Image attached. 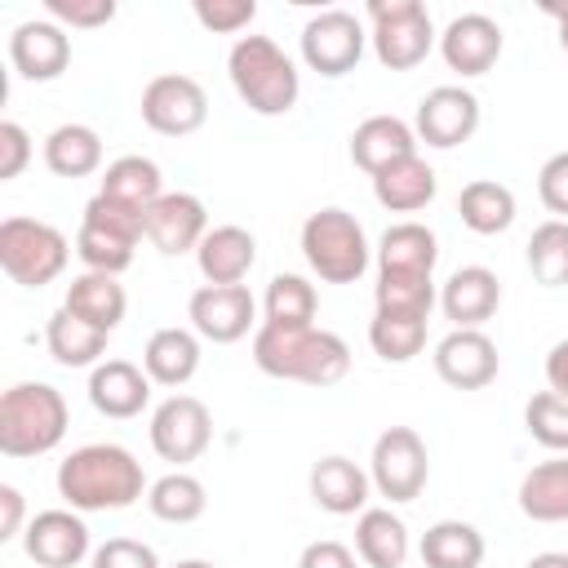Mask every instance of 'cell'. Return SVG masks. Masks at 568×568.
<instances>
[{"label": "cell", "mask_w": 568, "mask_h": 568, "mask_svg": "<svg viewBox=\"0 0 568 568\" xmlns=\"http://www.w3.org/2000/svg\"><path fill=\"white\" fill-rule=\"evenodd\" d=\"M368 488H373L368 470H359L351 457H337L333 453V457H320L311 466V497L328 515H359V510H368L364 506L368 501Z\"/></svg>", "instance_id": "603a6c76"}, {"label": "cell", "mask_w": 568, "mask_h": 568, "mask_svg": "<svg viewBox=\"0 0 568 568\" xmlns=\"http://www.w3.org/2000/svg\"><path fill=\"white\" fill-rule=\"evenodd\" d=\"M528 271L546 288L568 284V222L550 217L528 235Z\"/></svg>", "instance_id": "74e56055"}, {"label": "cell", "mask_w": 568, "mask_h": 568, "mask_svg": "<svg viewBox=\"0 0 568 568\" xmlns=\"http://www.w3.org/2000/svg\"><path fill=\"white\" fill-rule=\"evenodd\" d=\"M439 262V240L430 226L422 222H395L382 231L377 244V271H413V275H430Z\"/></svg>", "instance_id": "f546056e"}, {"label": "cell", "mask_w": 568, "mask_h": 568, "mask_svg": "<svg viewBox=\"0 0 568 568\" xmlns=\"http://www.w3.org/2000/svg\"><path fill=\"white\" fill-rule=\"evenodd\" d=\"M497 364H501L497 342L484 328H453L435 346V373L453 390H484L497 377Z\"/></svg>", "instance_id": "9a60e30c"}, {"label": "cell", "mask_w": 568, "mask_h": 568, "mask_svg": "<svg viewBox=\"0 0 568 568\" xmlns=\"http://www.w3.org/2000/svg\"><path fill=\"white\" fill-rule=\"evenodd\" d=\"M497 306H501V284L488 266H457L439 288V311L457 328H479L484 320L497 315Z\"/></svg>", "instance_id": "ffe728a7"}, {"label": "cell", "mask_w": 568, "mask_h": 568, "mask_svg": "<svg viewBox=\"0 0 568 568\" xmlns=\"http://www.w3.org/2000/svg\"><path fill=\"white\" fill-rule=\"evenodd\" d=\"M22 515H27L22 493H18L13 484H0V541H13V537L27 532V528H22Z\"/></svg>", "instance_id": "681fc988"}, {"label": "cell", "mask_w": 568, "mask_h": 568, "mask_svg": "<svg viewBox=\"0 0 568 568\" xmlns=\"http://www.w3.org/2000/svg\"><path fill=\"white\" fill-rule=\"evenodd\" d=\"M519 510L537 524H564L568 519V453L537 462L519 479Z\"/></svg>", "instance_id": "83f0119b"}, {"label": "cell", "mask_w": 568, "mask_h": 568, "mask_svg": "<svg viewBox=\"0 0 568 568\" xmlns=\"http://www.w3.org/2000/svg\"><path fill=\"white\" fill-rule=\"evenodd\" d=\"M368 22H373V53L390 71H413L426 62L435 49V27L422 0H368Z\"/></svg>", "instance_id": "52a82bcc"}, {"label": "cell", "mask_w": 568, "mask_h": 568, "mask_svg": "<svg viewBox=\"0 0 568 568\" xmlns=\"http://www.w3.org/2000/svg\"><path fill=\"white\" fill-rule=\"evenodd\" d=\"M475 129H479V98L462 84H439L417 102L413 133H417V142H426L435 151L462 146Z\"/></svg>", "instance_id": "4fadbf2b"}, {"label": "cell", "mask_w": 568, "mask_h": 568, "mask_svg": "<svg viewBox=\"0 0 568 568\" xmlns=\"http://www.w3.org/2000/svg\"><path fill=\"white\" fill-rule=\"evenodd\" d=\"M377 311H404V315H430L435 306V280L413 271H377Z\"/></svg>", "instance_id": "f35d334b"}, {"label": "cell", "mask_w": 568, "mask_h": 568, "mask_svg": "<svg viewBox=\"0 0 568 568\" xmlns=\"http://www.w3.org/2000/svg\"><path fill=\"white\" fill-rule=\"evenodd\" d=\"M98 195H106V200H115V204H129V209L146 213V209L164 195L160 164H155V160H146V155H120V160H111V164H106Z\"/></svg>", "instance_id": "f1b7e54d"}, {"label": "cell", "mask_w": 568, "mask_h": 568, "mask_svg": "<svg viewBox=\"0 0 568 568\" xmlns=\"http://www.w3.org/2000/svg\"><path fill=\"white\" fill-rule=\"evenodd\" d=\"M422 564L426 568H479L484 532L466 519H439L422 532Z\"/></svg>", "instance_id": "1f68e13d"}, {"label": "cell", "mask_w": 568, "mask_h": 568, "mask_svg": "<svg viewBox=\"0 0 568 568\" xmlns=\"http://www.w3.org/2000/svg\"><path fill=\"white\" fill-rule=\"evenodd\" d=\"M457 213H462V226L466 231H475V235H501L515 222V191L506 182L475 178V182L462 186Z\"/></svg>", "instance_id": "4dcf8cb0"}, {"label": "cell", "mask_w": 568, "mask_h": 568, "mask_svg": "<svg viewBox=\"0 0 568 568\" xmlns=\"http://www.w3.org/2000/svg\"><path fill=\"white\" fill-rule=\"evenodd\" d=\"M146 399H151L146 368H138L129 359H102V364H93V373H89V404L102 417H115V422L138 417L146 408Z\"/></svg>", "instance_id": "d6986e66"}, {"label": "cell", "mask_w": 568, "mask_h": 568, "mask_svg": "<svg viewBox=\"0 0 568 568\" xmlns=\"http://www.w3.org/2000/svg\"><path fill=\"white\" fill-rule=\"evenodd\" d=\"M262 311L266 320L262 324H275V328H315V311H320V297H315V284L302 280V275H288L280 271L271 284H266V297H262Z\"/></svg>", "instance_id": "e575fe53"}, {"label": "cell", "mask_w": 568, "mask_h": 568, "mask_svg": "<svg viewBox=\"0 0 568 568\" xmlns=\"http://www.w3.org/2000/svg\"><path fill=\"white\" fill-rule=\"evenodd\" d=\"M226 75L240 102L257 115H284L297 106V93H302L297 67L271 36H240L226 53Z\"/></svg>", "instance_id": "3957f363"}, {"label": "cell", "mask_w": 568, "mask_h": 568, "mask_svg": "<svg viewBox=\"0 0 568 568\" xmlns=\"http://www.w3.org/2000/svg\"><path fill=\"white\" fill-rule=\"evenodd\" d=\"M71 244L58 226L40 217H4L0 222V271L22 288H44L67 271Z\"/></svg>", "instance_id": "8992f818"}, {"label": "cell", "mask_w": 568, "mask_h": 568, "mask_svg": "<svg viewBox=\"0 0 568 568\" xmlns=\"http://www.w3.org/2000/svg\"><path fill=\"white\" fill-rule=\"evenodd\" d=\"M31 160V138L18 120H0V182H13Z\"/></svg>", "instance_id": "7dc6e473"}, {"label": "cell", "mask_w": 568, "mask_h": 568, "mask_svg": "<svg viewBox=\"0 0 568 568\" xmlns=\"http://www.w3.org/2000/svg\"><path fill=\"white\" fill-rule=\"evenodd\" d=\"M528 568H568V555L564 550H541L528 559Z\"/></svg>", "instance_id": "816d5d0a"}, {"label": "cell", "mask_w": 568, "mask_h": 568, "mask_svg": "<svg viewBox=\"0 0 568 568\" xmlns=\"http://www.w3.org/2000/svg\"><path fill=\"white\" fill-rule=\"evenodd\" d=\"M435 169L422 160V155H404L395 164H386L382 173H373V200L390 213H417L435 200Z\"/></svg>", "instance_id": "cb8c5ba5"}, {"label": "cell", "mask_w": 568, "mask_h": 568, "mask_svg": "<svg viewBox=\"0 0 568 568\" xmlns=\"http://www.w3.org/2000/svg\"><path fill=\"white\" fill-rule=\"evenodd\" d=\"M71 315H80L84 324L102 328L106 337L120 328L124 311H129V293L115 275H102V271H84L67 284V302H62Z\"/></svg>", "instance_id": "d4e9b609"}, {"label": "cell", "mask_w": 568, "mask_h": 568, "mask_svg": "<svg viewBox=\"0 0 568 568\" xmlns=\"http://www.w3.org/2000/svg\"><path fill=\"white\" fill-rule=\"evenodd\" d=\"M146 506H151V515L164 519V524H195V519L204 515V506H209V493H204V484H200L195 475L169 470L164 479H155V484L146 488Z\"/></svg>", "instance_id": "8d00e7d4"}, {"label": "cell", "mask_w": 568, "mask_h": 568, "mask_svg": "<svg viewBox=\"0 0 568 568\" xmlns=\"http://www.w3.org/2000/svg\"><path fill=\"white\" fill-rule=\"evenodd\" d=\"M44 164L58 178H89L102 169V138L89 124H58L44 138Z\"/></svg>", "instance_id": "d6a6232c"}, {"label": "cell", "mask_w": 568, "mask_h": 568, "mask_svg": "<svg viewBox=\"0 0 568 568\" xmlns=\"http://www.w3.org/2000/svg\"><path fill=\"white\" fill-rule=\"evenodd\" d=\"M84 226H98V231H111V235H120V240H146V231H142V213L138 209H129V204H115V200H106V195H93L89 204H84V217H80Z\"/></svg>", "instance_id": "b9f144b4"}, {"label": "cell", "mask_w": 568, "mask_h": 568, "mask_svg": "<svg viewBox=\"0 0 568 568\" xmlns=\"http://www.w3.org/2000/svg\"><path fill=\"white\" fill-rule=\"evenodd\" d=\"M546 386L568 399V337L546 351Z\"/></svg>", "instance_id": "f907efd6"}, {"label": "cell", "mask_w": 568, "mask_h": 568, "mask_svg": "<svg viewBox=\"0 0 568 568\" xmlns=\"http://www.w3.org/2000/svg\"><path fill=\"white\" fill-rule=\"evenodd\" d=\"M524 426L528 435L550 448V453H568V399L555 390H537L524 408Z\"/></svg>", "instance_id": "ab89813d"}, {"label": "cell", "mask_w": 568, "mask_h": 568, "mask_svg": "<svg viewBox=\"0 0 568 568\" xmlns=\"http://www.w3.org/2000/svg\"><path fill=\"white\" fill-rule=\"evenodd\" d=\"M142 120H146V129H155L164 138H186L209 120V98H204L200 80H191L182 71H164V75L146 80V89H142Z\"/></svg>", "instance_id": "30bf717a"}, {"label": "cell", "mask_w": 568, "mask_h": 568, "mask_svg": "<svg viewBox=\"0 0 568 568\" xmlns=\"http://www.w3.org/2000/svg\"><path fill=\"white\" fill-rule=\"evenodd\" d=\"M368 479L386 501H417L430 479L426 444L413 426H386L368 457Z\"/></svg>", "instance_id": "ba28073f"}, {"label": "cell", "mask_w": 568, "mask_h": 568, "mask_svg": "<svg viewBox=\"0 0 568 568\" xmlns=\"http://www.w3.org/2000/svg\"><path fill=\"white\" fill-rule=\"evenodd\" d=\"M439 53H444L448 71L484 75V71H493V62L501 58V27H497L488 13H457V18L439 31Z\"/></svg>", "instance_id": "ac0fdd59"}, {"label": "cell", "mask_w": 568, "mask_h": 568, "mask_svg": "<svg viewBox=\"0 0 568 568\" xmlns=\"http://www.w3.org/2000/svg\"><path fill=\"white\" fill-rule=\"evenodd\" d=\"M355 555L368 568H404L408 559V528L390 506H368L355 519Z\"/></svg>", "instance_id": "4316f807"}, {"label": "cell", "mask_w": 568, "mask_h": 568, "mask_svg": "<svg viewBox=\"0 0 568 568\" xmlns=\"http://www.w3.org/2000/svg\"><path fill=\"white\" fill-rule=\"evenodd\" d=\"M426 320L430 315H404V311H373L368 324V346L386 364H408L426 346Z\"/></svg>", "instance_id": "d590c367"}, {"label": "cell", "mask_w": 568, "mask_h": 568, "mask_svg": "<svg viewBox=\"0 0 568 568\" xmlns=\"http://www.w3.org/2000/svg\"><path fill=\"white\" fill-rule=\"evenodd\" d=\"M9 62L22 80L31 84H44V80H58L71 62V40L67 31L53 22V18H31V22H18L13 36H9Z\"/></svg>", "instance_id": "2e32d148"}, {"label": "cell", "mask_w": 568, "mask_h": 568, "mask_svg": "<svg viewBox=\"0 0 568 568\" xmlns=\"http://www.w3.org/2000/svg\"><path fill=\"white\" fill-rule=\"evenodd\" d=\"M302 257L328 284H355L368 271V240L355 213L328 204L302 222Z\"/></svg>", "instance_id": "5b68a950"}, {"label": "cell", "mask_w": 568, "mask_h": 568, "mask_svg": "<svg viewBox=\"0 0 568 568\" xmlns=\"http://www.w3.org/2000/svg\"><path fill=\"white\" fill-rule=\"evenodd\" d=\"M22 550L40 568H75L89 555V524L80 510H40L22 532Z\"/></svg>", "instance_id": "e0dca14e"}, {"label": "cell", "mask_w": 568, "mask_h": 568, "mask_svg": "<svg viewBox=\"0 0 568 568\" xmlns=\"http://www.w3.org/2000/svg\"><path fill=\"white\" fill-rule=\"evenodd\" d=\"M44 13L58 27H106L115 18V0H44Z\"/></svg>", "instance_id": "ee69618b"}, {"label": "cell", "mask_w": 568, "mask_h": 568, "mask_svg": "<svg viewBox=\"0 0 568 568\" xmlns=\"http://www.w3.org/2000/svg\"><path fill=\"white\" fill-rule=\"evenodd\" d=\"M195 262H200V275L209 284H240L257 262V240L235 222L209 226V235L195 248Z\"/></svg>", "instance_id": "7402d4cb"}, {"label": "cell", "mask_w": 568, "mask_h": 568, "mask_svg": "<svg viewBox=\"0 0 568 568\" xmlns=\"http://www.w3.org/2000/svg\"><path fill=\"white\" fill-rule=\"evenodd\" d=\"M364 22L351 9H320L315 18H306L302 27V62L328 80L355 71V62L364 58Z\"/></svg>", "instance_id": "9c48e42d"}, {"label": "cell", "mask_w": 568, "mask_h": 568, "mask_svg": "<svg viewBox=\"0 0 568 568\" xmlns=\"http://www.w3.org/2000/svg\"><path fill=\"white\" fill-rule=\"evenodd\" d=\"M191 13H195V22H200L204 31H213V36H235V31H244V27L257 18V4H253V0H195Z\"/></svg>", "instance_id": "7bdbcfd3"}, {"label": "cell", "mask_w": 568, "mask_h": 568, "mask_svg": "<svg viewBox=\"0 0 568 568\" xmlns=\"http://www.w3.org/2000/svg\"><path fill=\"white\" fill-rule=\"evenodd\" d=\"M404 155H417V133L399 115H368L364 124H355V133H351V160L368 178L382 173L386 164L404 160Z\"/></svg>", "instance_id": "44dd1931"}, {"label": "cell", "mask_w": 568, "mask_h": 568, "mask_svg": "<svg viewBox=\"0 0 568 568\" xmlns=\"http://www.w3.org/2000/svg\"><path fill=\"white\" fill-rule=\"evenodd\" d=\"M44 342H49V355L62 364V368H89L102 359L106 351V333L84 324L80 315H71L67 306H58L49 315V328H44Z\"/></svg>", "instance_id": "836d02e7"}, {"label": "cell", "mask_w": 568, "mask_h": 568, "mask_svg": "<svg viewBox=\"0 0 568 568\" xmlns=\"http://www.w3.org/2000/svg\"><path fill=\"white\" fill-rule=\"evenodd\" d=\"M253 364L280 382L333 386L351 373V346L328 328H275L262 324L253 333Z\"/></svg>", "instance_id": "7a4b0ae2"}, {"label": "cell", "mask_w": 568, "mask_h": 568, "mask_svg": "<svg viewBox=\"0 0 568 568\" xmlns=\"http://www.w3.org/2000/svg\"><path fill=\"white\" fill-rule=\"evenodd\" d=\"M297 568H355V550L342 546V541H311L297 559Z\"/></svg>", "instance_id": "c3c4849f"}, {"label": "cell", "mask_w": 568, "mask_h": 568, "mask_svg": "<svg viewBox=\"0 0 568 568\" xmlns=\"http://www.w3.org/2000/svg\"><path fill=\"white\" fill-rule=\"evenodd\" d=\"M142 368L155 386H186L200 373V333L195 328H155L146 337Z\"/></svg>", "instance_id": "484cf974"}, {"label": "cell", "mask_w": 568, "mask_h": 568, "mask_svg": "<svg viewBox=\"0 0 568 568\" xmlns=\"http://www.w3.org/2000/svg\"><path fill=\"white\" fill-rule=\"evenodd\" d=\"M142 231H146V240H151L164 257H178V253L200 248V240L209 235V213H204L200 195L164 191V195L142 213Z\"/></svg>", "instance_id": "5bb4252c"}, {"label": "cell", "mask_w": 568, "mask_h": 568, "mask_svg": "<svg viewBox=\"0 0 568 568\" xmlns=\"http://www.w3.org/2000/svg\"><path fill=\"white\" fill-rule=\"evenodd\" d=\"M71 426L67 399L49 382H18L0 395V453L4 457H40L62 444Z\"/></svg>", "instance_id": "277c9868"}, {"label": "cell", "mask_w": 568, "mask_h": 568, "mask_svg": "<svg viewBox=\"0 0 568 568\" xmlns=\"http://www.w3.org/2000/svg\"><path fill=\"white\" fill-rule=\"evenodd\" d=\"M209 439H213V417L195 395H169L151 413V448L173 466L195 462L209 448Z\"/></svg>", "instance_id": "8fae6325"}, {"label": "cell", "mask_w": 568, "mask_h": 568, "mask_svg": "<svg viewBox=\"0 0 568 568\" xmlns=\"http://www.w3.org/2000/svg\"><path fill=\"white\" fill-rule=\"evenodd\" d=\"M58 497L80 510H124L138 497H146L142 462L120 444H84L58 466Z\"/></svg>", "instance_id": "6da1fadb"}, {"label": "cell", "mask_w": 568, "mask_h": 568, "mask_svg": "<svg viewBox=\"0 0 568 568\" xmlns=\"http://www.w3.org/2000/svg\"><path fill=\"white\" fill-rule=\"evenodd\" d=\"M93 568H160L155 550L133 537H111L93 550Z\"/></svg>", "instance_id": "f6af8a7d"}, {"label": "cell", "mask_w": 568, "mask_h": 568, "mask_svg": "<svg viewBox=\"0 0 568 568\" xmlns=\"http://www.w3.org/2000/svg\"><path fill=\"white\" fill-rule=\"evenodd\" d=\"M546 13H550V18H555V22H559V44H564V49H568V9H559V4H550V9H546Z\"/></svg>", "instance_id": "f5cc1de1"}, {"label": "cell", "mask_w": 568, "mask_h": 568, "mask_svg": "<svg viewBox=\"0 0 568 568\" xmlns=\"http://www.w3.org/2000/svg\"><path fill=\"white\" fill-rule=\"evenodd\" d=\"M537 195H541V204H546L559 222H568V151H555V155L541 164V173H537Z\"/></svg>", "instance_id": "bcb514c9"}, {"label": "cell", "mask_w": 568, "mask_h": 568, "mask_svg": "<svg viewBox=\"0 0 568 568\" xmlns=\"http://www.w3.org/2000/svg\"><path fill=\"white\" fill-rule=\"evenodd\" d=\"M173 568H213L209 559H182V564H173Z\"/></svg>", "instance_id": "db71d44e"}, {"label": "cell", "mask_w": 568, "mask_h": 568, "mask_svg": "<svg viewBox=\"0 0 568 568\" xmlns=\"http://www.w3.org/2000/svg\"><path fill=\"white\" fill-rule=\"evenodd\" d=\"M186 320L191 328L204 337V342H217V346H231L240 342L253 320H257V302L244 284H204L191 293L186 302Z\"/></svg>", "instance_id": "7c38bea8"}, {"label": "cell", "mask_w": 568, "mask_h": 568, "mask_svg": "<svg viewBox=\"0 0 568 568\" xmlns=\"http://www.w3.org/2000/svg\"><path fill=\"white\" fill-rule=\"evenodd\" d=\"M133 240H120V235H111V231H98V226H84L80 222V231H75V253H80V262L89 266V271H102V275H120V271H129L133 266Z\"/></svg>", "instance_id": "60d3db41"}]
</instances>
